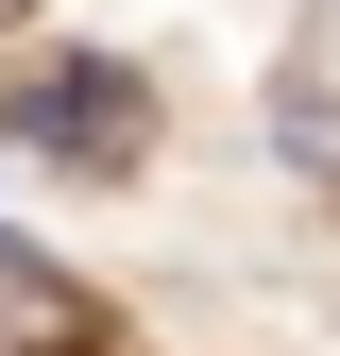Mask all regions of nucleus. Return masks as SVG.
I'll return each instance as SVG.
<instances>
[{"mask_svg":"<svg viewBox=\"0 0 340 356\" xmlns=\"http://www.w3.org/2000/svg\"><path fill=\"white\" fill-rule=\"evenodd\" d=\"M0 17H34V0H0Z\"/></svg>","mask_w":340,"mask_h":356,"instance_id":"obj_3","label":"nucleus"},{"mask_svg":"<svg viewBox=\"0 0 340 356\" xmlns=\"http://www.w3.org/2000/svg\"><path fill=\"white\" fill-rule=\"evenodd\" d=\"M17 136L52 153V170H119V153H137V68H102V51L52 68V85L17 102Z\"/></svg>","mask_w":340,"mask_h":356,"instance_id":"obj_1","label":"nucleus"},{"mask_svg":"<svg viewBox=\"0 0 340 356\" xmlns=\"http://www.w3.org/2000/svg\"><path fill=\"white\" fill-rule=\"evenodd\" d=\"M85 339V305L34 272V238H0V356H68Z\"/></svg>","mask_w":340,"mask_h":356,"instance_id":"obj_2","label":"nucleus"}]
</instances>
